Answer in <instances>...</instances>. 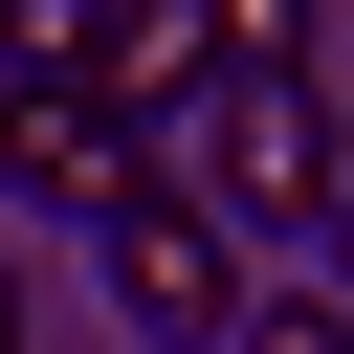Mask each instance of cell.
I'll return each instance as SVG.
<instances>
[{
  "instance_id": "6da1fadb",
  "label": "cell",
  "mask_w": 354,
  "mask_h": 354,
  "mask_svg": "<svg viewBox=\"0 0 354 354\" xmlns=\"http://www.w3.org/2000/svg\"><path fill=\"white\" fill-rule=\"evenodd\" d=\"M88 243H111V310H133V332H243V221H221L177 155H133V199H111Z\"/></svg>"
},
{
  "instance_id": "7a4b0ae2",
  "label": "cell",
  "mask_w": 354,
  "mask_h": 354,
  "mask_svg": "<svg viewBox=\"0 0 354 354\" xmlns=\"http://www.w3.org/2000/svg\"><path fill=\"white\" fill-rule=\"evenodd\" d=\"M133 155H155V133H133L88 66H0V199H44V221H111V199H133Z\"/></svg>"
},
{
  "instance_id": "3957f363",
  "label": "cell",
  "mask_w": 354,
  "mask_h": 354,
  "mask_svg": "<svg viewBox=\"0 0 354 354\" xmlns=\"http://www.w3.org/2000/svg\"><path fill=\"white\" fill-rule=\"evenodd\" d=\"M199 199L243 221H332V111H310V66H221V111H199Z\"/></svg>"
},
{
  "instance_id": "277c9868",
  "label": "cell",
  "mask_w": 354,
  "mask_h": 354,
  "mask_svg": "<svg viewBox=\"0 0 354 354\" xmlns=\"http://www.w3.org/2000/svg\"><path fill=\"white\" fill-rule=\"evenodd\" d=\"M66 66H88L133 133H177V111L221 88V0H88V22H66Z\"/></svg>"
},
{
  "instance_id": "5b68a950",
  "label": "cell",
  "mask_w": 354,
  "mask_h": 354,
  "mask_svg": "<svg viewBox=\"0 0 354 354\" xmlns=\"http://www.w3.org/2000/svg\"><path fill=\"white\" fill-rule=\"evenodd\" d=\"M221 354H354V288H288V310H243Z\"/></svg>"
},
{
  "instance_id": "8992f818",
  "label": "cell",
  "mask_w": 354,
  "mask_h": 354,
  "mask_svg": "<svg viewBox=\"0 0 354 354\" xmlns=\"http://www.w3.org/2000/svg\"><path fill=\"white\" fill-rule=\"evenodd\" d=\"M221 66H310V0H221Z\"/></svg>"
},
{
  "instance_id": "52a82bcc",
  "label": "cell",
  "mask_w": 354,
  "mask_h": 354,
  "mask_svg": "<svg viewBox=\"0 0 354 354\" xmlns=\"http://www.w3.org/2000/svg\"><path fill=\"white\" fill-rule=\"evenodd\" d=\"M332 199H354V111H332Z\"/></svg>"
},
{
  "instance_id": "ba28073f",
  "label": "cell",
  "mask_w": 354,
  "mask_h": 354,
  "mask_svg": "<svg viewBox=\"0 0 354 354\" xmlns=\"http://www.w3.org/2000/svg\"><path fill=\"white\" fill-rule=\"evenodd\" d=\"M0 354H22V288H0Z\"/></svg>"
},
{
  "instance_id": "9c48e42d",
  "label": "cell",
  "mask_w": 354,
  "mask_h": 354,
  "mask_svg": "<svg viewBox=\"0 0 354 354\" xmlns=\"http://www.w3.org/2000/svg\"><path fill=\"white\" fill-rule=\"evenodd\" d=\"M332 221H354V199H332Z\"/></svg>"
}]
</instances>
